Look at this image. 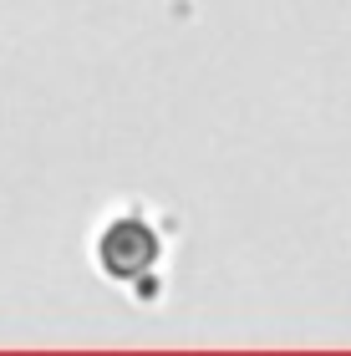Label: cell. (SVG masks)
<instances>
[{
  "label": "cell",
  "mask_w": 351,
  "mask_h": 356,
  "mask_svg": "<svg viewBox=\"0 0 351 356\" xmlns=\"http://www.w3.org/2000/svg\"><path fill=\"white\" fill-rule=\"evenodd\" d=\"M168 260H173L168 219L148 204H122L92 229L97 275L138 305H158L168 296Z\"/></svg>",
  "instance_id": "1"
}]
</instances>
